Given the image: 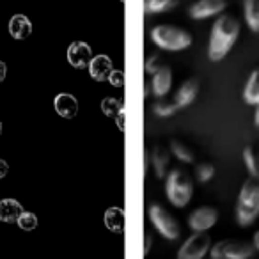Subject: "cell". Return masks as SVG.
<instances>
[{"label": "cell", "mask_w": 259, "mask_h": 259, "mask_svg": "<svg viewBox=\"0 0 259 259\" xmlns=\"http://www.w3.org/2000/svg\"><path fill=\"white\" fill-rule=\"evenodd\" d=\"M240 34V23L233 16H220L215 22L211 30V41H209V59L213 62L222 61L227 52L233 48L234 41Z\"/></svg>", "instance_id": "obj_1"}, {"label": "cell", "mask_w": 259, "mask_h": 259, "mask_svg": "<svg viewBox=\"0 0 259 259\" xmlns=\"http://www.w3.org/2000/svg\"><path fill=\"white\" fill-rule=\"evenodd\" d=\"M259 215V174H252L243 183L236 202V220L240 226H250Z\"/></svg>", "instance_id": "obj_2"}, {"label": "cell", "mask_w": 259, "mask_h": 259, "mask_svg": "<svg viewBox=\"0 0 259 259\" xmlns=\"http://www.w3.org/2000/svg\"><path fill=\"white\" fill-rule=\"evenodd\" d=\"M167 197L172 202L176 208H183L188 204L192 197V192H194V183H192V178L188 176L185 170L181 169H172L167 176Z\"/></svg>", "instance_id": "obj_3"}, {"label": "cell", "mask_w": 259, "mask_h": 259, "mask_svg": "<svg viewBox=\"0 0 259 259\" xmlns=\"http://www.w3.org/2000/svg\"><path fill=\"white\" fill-rule=\"evenodd\" d=\"M151 39L155 41V45H158L162 50H170L178 52L188 48L192 45V36L190 32L180 29L174 25H158L153 29Z\"/></svg>", "instance_id": "obj_4"}, {"label": "cell", "mask_w": 259, "mask_h": 259, "mask_svg": "<svg viewBox=\"0 0 259 259\" xmlns=\"http://www.w3.org/2000/svg\"><path fill=\"white\" fill-rule=\"evenodd\" d=\"M254 245L240 240H222L211 248L213 259H247L254 254Z\"/></svg>", "instance_id": "obj_5"}, {"label": "cell", "mask_w": 259, "mask_h": 259, "mask_svg": "<svg viewBox=\"0 0 259 259\" xmlns=\"http://www.w3.org/2000/svg\"><path fill=\"white\" fill-rule=\"evenodd\" d=\"M149 219H151L153 226L160 231V234L165 236L167 240H176L180 236V224H178V220L160 204L149 206Z\"/></svg>", "instance_id": "obj_6"}, {"label": "cell", "mask_w": 259, "mask_h": 259, "mask_svg": "<svg viewBox=\"0 0 259 259\" xmlns=\"http://www.w3.org/2000/svg\"><path fill=\"white\" fill-rule=\"evenodd\" d=\"M209 236L202 231H197L194 236H190L183 245H181L178 257L180 259H201L209 248Z\"/></svg>", "instance_id": "obj_7"}, {"label": "cell", "mask_w": 259, "mask_h": 259, "mask_svg": "<svg viewBox=\"0 0 259 259\" xmlns=\"http://www.w3.org/2000/svg\"><path fill=\"white\" fill-rule=\"evenodd\" d=\"M217 219H219V213H217L215 208L202 206V208H197L195 211H192L190 219H188V226L194 231H206L215 226Z\"/></svg>", "instance_id": "obj_8"}, {"label": "cell", "mask_w": 259, "mask_h": 259, "mask_svg": "<svg viewBox=\"0 0 259 259\" xmlns=\"http://www.w3.org/2000/svg\"><path fill=\"white\" fill-rule=\"evenodd\" d=\"M91 59H93V50L87 43L83 41H75L69 45L68 48V62L76 69H83L89 66Z\"/></svg>", "instance_id": "obj_9"}, {"label": "cell", "mask_w": 259, "mask_h": 259, "mask_svg": "<svg viewBox=\"0 0 259 259\" xmlns=\"http://www.w3.org/2000/svg\"><path fill=\"white\" fill-rule=\"evenodd\" d=\"M226 8V0H197L190 8V16L194 20H204L213 15H219Z\"/></svg>", "instance_id": "obj_10"}, {"label": "cell", "mask_w": 259, "mask_h": 259, "mask_svg": "<svg viewBox=\"0 0 259 259\" xmlns=\"http://www.w3.org/2000/svg\"><path fill=\"white\" fill-rule=\"evenodd\" d=\"M170 87H172V71L167 66H162V68H158L153 73V82H151L153 94L156 98H163L170 91Z\"/></svg>", "instance_id": "obj_11"}, {"label": "cell", "mask_w": 259, "mask_h": 259, "mask_svg": "<svg viewBox=\"0 0 259 259\" xmlns=\"http://www.w3.org/2000/svg\"><path fill=\"white\" fill-rule=\"evenodd\" d=\"M54 107H55V112H57L61 117L71 119V117H75L76 112H78V101H76V98L73 96V94L61 93L55 96Z\"/></svg>", "instance_id": "obj_12"}, {"label": "cell", "mask_w": 259, "mask_h": 259, "mask_svg": "<svg viewBox=\"0 0 259 259\" xmlns=\"http://www.w3.org/2000/svg\"><path fill=\"white\" fill-rule=\"evenodd\" d=\"M89 73L96 82L108 80V75L112 73V61L108 55H96L89 62Z\"/></svg>", "instance_id": "obj_13"}, {"label": "cell", "mask_w": 259, "mask_h": 259, "mask_svg": "<svg viewBox=\"0 0 259 259\" xmlns=\"http://www.w3.org/2000/svg\"><path fill=\"white\" fill-rule=\"evenodd\" d=\"M9 34L15 39H27L32 34V23L25 15H15L9 22Z\"/></svg>", "instance_id": "obj_14"}, {"label": "cell", "mask_w": 259, "mask_h": 259, "mask_svg": "<svg viewBox=\"0 0 259 259\" xmlns=\"http://www.w3.org/2000/svg\"><path fill=\"white\" fill-rule=\"evenodd\" d=\"M23 213V206L16 199H2L0 201V220L2 222H16Z\"/></svg>", "instance_id": "obj_15"}, {"label": "cell", "mask_w": 259, "mask_h": 259, "mask_svg": "<svg viewBox=\"0 0 259 259\" xmlns=\"http://www.w3.org/2000/svg\"><path fill=\"white\" fill-rule=\"evenodd\" d=\"M197 93H199V82H197V80H194V78L187 80V82H185L176 93L178 107H187V105H190L192 101L195 100Z\"/></svg>", "instance_id": "obj_16"}, {"label": "cell", "mask_w": 259, "mask_h": 259, "mask_svg": "<svg viewBox=\"0 0 259 259\" xmlns=\"http://www.w3.org/2000/svg\"><path fill=\"white\" fill-rule=\"evenodd\" d=\"M151 162L153 167H155L156 178H163L167 174V169H169V153L163 146H155L151 153Z\"/></svg>", "instance_id": "obj_17"}, {"label": "cell", "mask_w": 259, "mask_h": 259, "mask_svg": "<svg viewBox=\"0 0 259 259\" xmlns=\"http://www.w3.org/2000/svg\"><path fill=\"white\" fill-rule=\"evenodd\" d=\"M105 226L114 233H122L124 226V211L121 208H108L105 211Z\"/></svg>", "instance_id": "obj_18"}, {"label": "cell", "mask_w": 259, "mask_h": 259, "mask_svg": "<svg viewBox=\"0 0 259 259\" xmlns=\"http://www.w3.org/2000/svg\"><path fill=\"white\" fill-rule=\"evenodd\" d=\"M245 101L250 105H257L259 103V69H255L254 73L248 78L247 85H245Z\"/></svg>", "instance_id": "obj_19"}, {"label": "cell", "mask_w": 259, "mask_h": 259, "mask_svg": "<svg viewBox=\"0 0 259 259\" xmlns=\"http://www.w3.org/2000/svg\"><path fill=\"white\" fill-rule=\"evenodd\" d=\"M245 18L254 32H259V0H245Z\"/></svg>", "instance_id": "obj_20"}, {"label": "cell", "mask_w": 259, "mask_h": 259, "mask_svg": "<svg viewBox=\"0 0 259 259\" xmlns=\"http://www.w3.org/2000/svg\"><path fill=\"white\" fill-rule=\"evenodd\" d=\"M178 0H144V9L148 13H165L174 9Z\"/></svg>", "instance_id": "obj_21"}, {"label": "cell", "mask_w": 259, "mask_h": 259, "mask_svg": "<svg viewBox=\"0 0 259 259\" xmlns=\"http://www.w3.org/2000/svg\"><path fill=\"white\" fill-rule=\"evenodd\" d=\"M121 110H124L122 108V103L121 100H117V98H105L103 101H101V112H103L105 115H108V117H117L119 114H121Z\"/></svg>", "instance_id": "obj_22"}, {"label": "cell", "mask_w": 259, "mask_h": 259, "mask_svg": "<svg viewBox=\"0 0 259 259\" xmlns=\"http://www.w3.org/2000/svg\"><path fill=\"white\" fill-rule=\"evenodd\" d=\"M170 148H172L174 156H176L180 162H183V163H192V162H194V153H192L190 149H188V146H185L183 142L172 141Z\"/></svg>", "instance_id": "obj_23"}, {"label": "cell", "mask_w": 259, "mask_h": 259, "mask_svg": "<svg viewBox=\"0 0 259 259\" xmlns=\"http://www.w3.org/2000/svg\"><path fill=\"white\" fill-rule=\"evenodd\" d=\"M16 224H18V226L22 227L23 231H34L37 227V217L34 215V213L25 211V209H23V213L18 217Z\"/></svg>", "instance_id": "obj_24"}, {"label": "cell", "mask_w": 259, "mask_h": 259, "mask_svg": "<svg viewBox=\"0 0 259 259\" xmlns=\"http://www.w3.org/2000/svg\"><path fill=\"white\" fill-rule=\"evenodd\" d=\"M213 176H215V167L211 163H201V165H197V180L201 183L209 181Z\"/></svg>", "instance_id": "obj_25"}, {"label": "cell", "mask_w": 259, "mask_h": 259, "mask_svg": "<svg viewBox=\"0 0 259 259\" xmlns=\"http://www.w3.org/2000/svg\"><path fill=\"white\" fill-rule=\"evenodd\" d=\"M178 108L180 107H178V103L174 101V103H156L153 110H155V114H158L160 117H169V115H172Z\"/></svg>", "instance_id": "obj_26"}, {"label": "cell", "mask_w": 259, "mask_h": 259, "mask_svg": "<svg viewBox=\"0 0 259 259\" xmlns=\"http://www.w3.org/2000/svg\"><path fill=\"white\" fill-rule=\"evenodd\" d=\"M243 158H245V163H247L248 170H250V174H259L257 162H255V156H254V151H252V148L245 149V151H243Z\"/></svg>", "instance_id": "obj_27"}, {"label": "cell", "mask_w": 259, "mask_h": 259, "mask_svg": "<svg viewBox=\"0 0 259 259\" xmlns=\"http://www.w3.org/2000/svg\"><path fill=\"white\" fill-rule=\"evenodd\" d=\"M108 82L114 87H121L124 83V73L121 69H112V73L108 75Z\"/></svg>", "instance_id": "obj_28"}, {"label": "cell", "mask_w": 259, "mask_h": 259, "mask_svg": "<svg viewBox=\"0 0 259 259\" xmlns=\"http://www.w3.org/2000/svg\"><path fill=\"white\" fill-rule=\"evenodd\" d=\"M158 68H160V55L158 54H153L151 57L146 61V71L153 75V73H155Z\"/></svg>", "instance_id": "obj_29"}, {"label": "cell", "mask_w": 259, "mask_h": 259, "mask_svg": "<svg viewBox=\"0 0 259 259\" xmlns=\"http://www.w3.org/2000/svg\"><path fill=\"white\" fill-rule=\"evenodd\" d=\"M8 172H9V165H8V162H6V160L0 158V180H2V178H4Z\"/></svg>", "instance_id": "obj_30"}, {"label": "cell", "mask_w": 259, "mask_h": 259, "mask_svg": "<svg viewBox=\"0 0 259 259\" xmlns=\"http://www.w3.org/2000/svg\"><path fill=\"white\" fill-rule=\"evenodd\" d=\"M6 73H8V68H6V64L2 61H0V83L4 82L6 78Z\"/></svg>", "instance_id": "obj_31"}, {"label": "cell", "mask_w": 259, "mask_h": 259, "mask_svg": "<svg viewBox=\"0 0 259 259\" xmlns=\"http://www.w3.org/2000/svg\"><path fill=\"white\" fill-rule=\"evenodd\" d=\"M115 119H117V122H119V128L121 130L124 128V110H121V114H119Z\"/></svg>", "instance_id": "obj_32"}, {"label": "cell", "mask_w": 259, "mask_h": 259, "mask_svg": "<svg viewBox=\"0 0 259 259\" xmlns=\"http://www.w3.org/2000/svg\"><path fill=\"white\" fill-rule=\"evenodd\" d=\"M149 247H151V236H146V241H144V254H148L149 252Z\"/></svg>", "instance_id": "obj_33"}, {"label": "cell", "mask_w": 259, "mask_h": 259, "mask_svg": "<svg viewBox=\"0 0 259 259\" xmlns=\"http://www.w3.org/2000/svg\"><path fill=\"white\" fill-rule=\"evenodd\" d=\"M254 247L259 248V231L255 233V236H254Z\"/></svg>", "instance_id": "obj_34"}, {"label": "cell", "mask_w": 259, "mask_h": 259, "mask_svg": "<svg viewBox=\"0 0 259 259\" xmlns=\"http://www.w3.org/2000/svg\"><path fill=\"white\" fill-rule=\"evenodd\" d=\"M255 124L259 126V103H257V112H255Z\"/></svg>", "instance_id": "obj_35"}, {"label": "cell", "mask_w": 259, "mask_h": 259, "mask_svg": "<svg viewBox=\"0 0 259 259\" xmlns=\"http://www.w3.org/2000/svg\"><path fill=\"white\" fill-rule=\"evenodd\" d=\"M0 134H2V122H0Z\"/></svg>", "instance_id": "obj_36"}]
</instances>
